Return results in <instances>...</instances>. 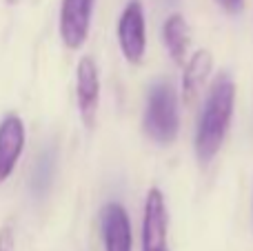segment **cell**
<instances>
[{"label": "cell", "instance_id": "obj_6", "mask_svg": "<svg viewBox=\"0 0 253 251\" xmlns=\"http://www.w3.org/2000/svg\"><path fill=\"white\" fill-rule=\"evenodd\" d=\"M76 100H78V111L84 127L93 129L98 105H100V74L91 56L80 58L78 69H76Z\"/></svg>", "mask_w": 253, "mask_h": 251}, {"label": "cell", "instance_id": "obj_12", "mask_svg": "<svg viewBox=\"0 0 253 251\" xmlns=\"http://www.w3.org/2000/svg\"><path fill=\"white\" fill-rule=\"evenodd\" d=\"M0 251H16V236L9 225L0 229Z\"/></svg>", "mask_w": 253, "mask_h": 251}, {"label": "cell", "instance_id": "obj_3", "mask_svg": "<svg viewBox=\"0 0 253 251\" xmlns=\"http://www.w3.org/2000/svg\"><path fill=\"white\" fill-rule=\"evenodd\" d=\"M118 44L131 65H140L147 53V25L140 0H129L118 18Z\"/></svg>", "mask_w": 253, "mask_h": 251}, {"label": "cell", "instance_id": "obj_11", "mask_svg": "<svg viewBox=\"0 0 253 251\" xmlns=\"http://www.w3.org/2000/svg\"><path fill=\"white\" fill-rule=\"evenodd\" d=\"M51 176H53V154L51 151H44L38 158L34 167V173H31V187L38 194H44L47 187L51 185Z\"/></svg>", "mask_w": 253, "mask_h": 251}, {"label": "cell", "instance_id": "obj_2", "mask_svg": "<svg viewBox=\"0 0 253 251\" xmlns=\"http://www.w3.org/2000/svg\"><path fill=\"white\" fill-rule=\"evenodd\" d=\"M142 129L158 145H171L175 142L180 131V109L178 93L173 84L160 80L153 83L147 96V107L142 116Z\"/></svg>", "mask_w": 253, "mask_h": 251}, {"label": "cell", "instance_id": "obj_9", "mask_svg": "<svg viewBox=\"0 0 253 251\" xmlns=\"http://www.w3.org/2000/svg\"><path fill=\"white\" fill-rule=\"evenodd\" d=\"M162 42H165L171 60L175 65H184V58L189 53V44H191V29H189L182 13H171L162 22Z\"/></svg>", "mask_w": 253, "mask_h": 251}, {"label": "cell", "instance_id": "obj_10", "mask_svg": "<svg viewBox=\"0 0 253 251\" xmlns=\"http://www.w3.org/2000/svg\"><path fill=\"white\" fill-rule=\"evenodd\" d=\"M211 67H213V56L209 49H200L187 60L182 74V98L187 105L196 100V96L200 93L202 84L211 74Z\"/></svg>", "mask_w": 253, "mask_h": 251}, {"label": "cell", "instance_id": "obj_7", "mask_svg": "<svg viewBox=\"0 0 253 251\" xmlns=\"http://www.w3.org/2000/svg\"><path fill=\"white\" fill-rule=\"evenodd\" d=\"M100 229L105 251H131V247H133L129 213L120 203H107L102 207Z\"/></svg>", "mask_w": 253, "mask_h": 251}, {"label": "cell", "instance_id": "obj_1", "mask_svg": "<svg viewBox=\"0 0 253 251\" xmlns=\"http://www.w3.org/2000/svg\"><path fill=\"white\" fill-rule=\"evenodd\" d=\"M233 107H236V83L227 71H222L211 83L202 111L198 116L196 140H193L198 163H211L220 151L229 127H231Z\"/></svg>", "mask_w": 253, "mask_h": 251}, {"label": "cell", "instance_id": "obj_4", "mask_svg": "<svg viewBox=\"0 0 253 251\" xmlns=\"http://www.w3.org/2000/svg\"><path fill=\"white\" fill-rule=\"evenodd\" d=\"M142 251H169V213L158 187H151L142 213Z\"/></svg>", "mask_w": 253, "mask_h": 251}, {"label": "cell", "instance_id": "obj_14", "mask_svg": "<svg viewBox=\"0 0 253 251\" xmlns=\"http://www.w3.org/2000/svg\"><path fill=\"white\" fill-rule=\"evenodd\" d=\"M4 2H7V4H11V7H13V4H18V2H20V0H4Z\"/></svg>", "mask_w": 253, "mask_h": 251}, {"label": "cell", "instance_id": "obj_5", "mask_svg": "<svg viewBox=\"0 0 253 251\" xmlns=\"http://www.w3.org/2000/svg\"><path fill=\"white\" fill-rule=\"evenodd\" d=\"M93 7H96V0H62L58 29H60L62 44L67 49L76 51L87 42Z\"/></svg>", "mask_w": 253, "mask_h": 251}, {"label": "cell", "instance_id": "obj_13", "mask_svg": "<svg viewBox=\"0 0 253 251\" xmlns=\"http://www.w3.org/2000/svg\"><path fill=\"white\" fill-rule=\"evenodd\" d=\"M215 2H218L222 9H227L229 13L240 11V7H242V0H215Z\"/></svg>", "mask_w": 253, "mask_h": 251}, {"label": "cell", "instance_id": "obj_8", "mask_svg": "<svg viewBox=\"0 0 253 251\" xmlns=\"http://www.w3.org/2000/svg\"><path fill=\"white\" fill-rule=\"evenodd\" d=\"M25 149V123L20 116L9 114L0 123V182L13 173Z\"/></svg>", "mask_w": 253, "mask_h": 251}]
</instances>
